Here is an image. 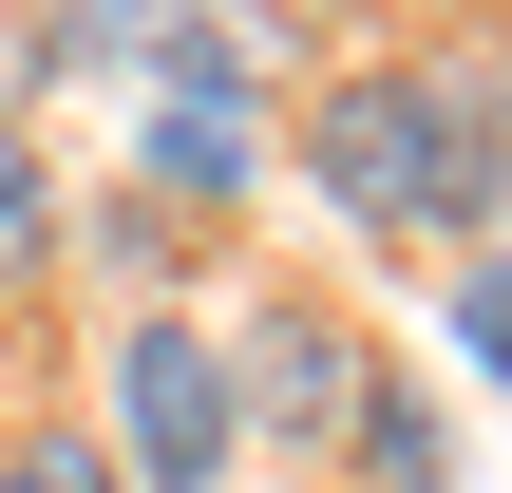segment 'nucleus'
<instances>
[{"label":"nucleus","mask_w":512,"mask_h":493,"mask_svg":"<svg viewBox=\"0 0 512 493\" xmlns=\"http://www.w3.org/2000/svg\"><path fill=\"white\" fill-rule=\"evenodd\" d=\"M456 361H475V380H512V247H475V266H456Z\"/></svg>","instance_id":"9"},{"label":"nucleus","mask_w":512,"mask_h":493,"mask_svg":"<svg viewBox=\"0 0 512 493\" xmlns=\"http://www.w3.org/2000/svg\"><path fill=\"white\" fill-rule=\"evenodd\" d=\"M171 19H190V0H57L38 38H57L76 76H152V57H171Z\"/></svg>","instance_id":"6"},{"label":"nucleus","mask_w":512,"mask_h":493,"mask_svg":"<svg viewBox=\"0 0 512 493\" xmlns=\"http://www.w3.org/2000/svg\"><path fill=\"white\" fill-rule=\"evenodd\" d=\"M0 493H133V475H114V437L38 418V437H0Z\"/></svg>","instance_id":"8"},{"label":"nucleus","mask_w":512,"mask_h":493,"mask_svg":"<svg viewBox=\"0 0 512 493\" xmlns=\"http://www.w3.org/2000/svg\"><path fill=\"white\" fill-rule=\"evenodd\" d=\"M57 266V190H38V133L0 114V285H38Z\"/></svg>","instance_id":"7"},{"label":"nucleus","mask_w":512,"mask_h":493,"mask_svg":"<svg viewBox=\"0 0 512 493\" xmlns=\"http://www.w3.org/2000/svg\"><path fill=\"white\" fill-rule=\"evenodd\" d=\"M133 171H152V209H247V171H266V133H247V95H152V133H133Z\"/></svg>","instance_id":"4"},{"label":"nucleus","mask_w":512,"mask_h":493,"mask_svg":"<svg viewBox=\"0 0 512 493\" xmlns=\"http://www.w3.org/2000/svg\"><path fill=\"white\" fill-rule=\"evenodd\" d=\"M304 171H323V209L380 228V247H494L512 114H494V76H456V57H361V76H323Z\"/></svg>","instance_id":"1"},{"label":"nucleus","mask_w":512,"mask_h":493,"mask_svg":"<svg viewBox=\"0 0 512 493\" xmlns=\"http://www.w3.org/2000/svg\"><path fill=\"white\" fill-rule=\"evenodd\" d=\"M228 456H247L228 342L171 323V304H133V323H114V475L133 493H228Z\"/></svg>","instance_id":"2"},{"label":"nucleus","mask_w":512,"mask_h":493,"mask_svg":"<svg viewBox=\"0 0 512 493\" xmlns=\"http://www.w3.org/2000/svg\"><path fill=\"white\" fill-rule=\"evenodd\" d=\"M361 380H380V342H361L342 304H304V285H266V304H247V342H228V399H247V437H266V456H342Z\"/></svg>","instance_id":"3"},{"label":"nucleus","mask_w":512,"mask_h":493,"mask_svg":"<svg viewBox=\"0 0 512 493\" xmlns=\"http://www.w3.org/2000/svg\"><path fill=\"white\" fill-rule=\"evenodd\" d=\"M342 456H361V493H456V418L380 361V380H361V418H342Z\"/></svg>","instance_id":"5"}]
</instances>
